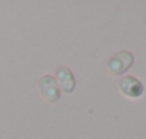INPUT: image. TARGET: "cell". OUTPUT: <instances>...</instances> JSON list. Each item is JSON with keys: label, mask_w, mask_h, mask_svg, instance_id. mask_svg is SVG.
I'll return each instance as SVG.
<instances>
[{"label": "cell", "mask_w": 146, "mask_h": 139, "mask_svg": "<svg viewBox=\"0 0 146 139\" xmlns=\"http://www.w3.org/2000/svg\"><path fill=\"white\" fill-rule=\"evenodd\" d=\"M143 83L135 76H123L119 80V92L129 99L140 98L143 95Z\"/></svg>", "instance_id": "277c9868"}, {"label": "cell", "mask_w": 146, "mask_h": 139, "mask_svg": "<svg viewBox=\"0 0 146 139\" xmlns=\"http://www.w3.org/2000/svg\"><path fill=\"white\" fill-rule=\"evenodd\" d=\"M54 80L60 93H73L76 89V78L67 66H59L54 73Z\"/></svg>", "instance_id": "3957f363"}, {"label": "cell", "mask_w": 146, "mask_h": 139, "mask_svg": "<svg viewBox=\"0 0 146 139\" xmlns=\"http://www.w3.org/2000/svg\"><path fill=\"white\" fill-rule=\"evenodd\" d=\"M37 88H39V93L40 96L49 102V103H54L60 99V90L57 88V83L54 80V76L53 75H43L40 79H39V83H37Z\"/></svg>", "instance_id": "7a4b0ae2"}, {"label": "cell", "mask_w": 146, "mask_h": 139, "mask_svg": "<svg viewBox=\"0 0 146 139\" xmlns=\"http://www.w3.org/2000/svg\"><path fill=\"white\" fill-rule=\"evenodd\" d=\"M132 65H133V55L129 50H120L108 60L106 70L112 76H120L126 70H129Z\"/></svg>", "instance_id": "6da1fadb"}]
</instances>
